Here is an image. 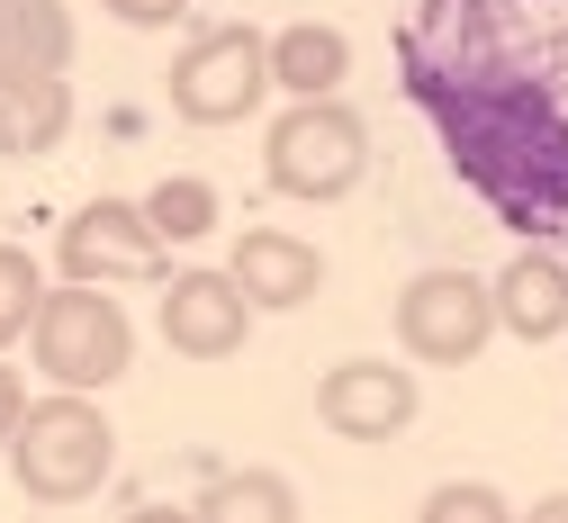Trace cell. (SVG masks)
Masks as SVG:
<instances>
[{"instance_id":"5bb4252c","label":"cell","mask_w":568,"mask_h":523,"mask_svg":"<svg viewBox=\"0 0 568 523\" xmlns=\"http://www.w3.org/2000/svg\"><path fill=\"white\" fill-rule=\"evenodd\" d=\"M190 514L199 523H298V487L280 470H226V479H207V496Z\"/></svg>"},{"instance_id":"30bf717a","label":"cell","mask_w":568,"mask_h":523,"mask_svg":"<svg viewBox=\"0 0 568 523\" xmlns=\"http://www.w3.org/2000/svg\"><path fill=\"white\" fill-rule=\"evenodd\" d=\"M496 325H506L515 343H550V334H568V262H550V253H515L506 271H496Z\"/></svg>"},{"instance_id":"9a60e30c","label":"cell","mask_w":568,"mask_h":523,"mask_svg":"<svg viewBox=\"0 0 568 523\" xmlns=\"http://www.w3.org/2000/svg\"><path fill=\"white\" fill-rule=\"evenodd\" d=\"M145 217H154L163 244H199V235H217V190L190 181V172H172V181L145 199Z\"/></svg>"},{"instance_id":"d6986e66","label":"cell","mask_w":568,"mask_h":523,"mask_svg":"<svg viewBox=\"0 0 568 523\" xmlns=\"http://www.w3.org/2000/svg\"><path fill=\"white\" fill-rule=\"evenodd\" d=\"M28 424V389H19V370L0 361V452H10V433Z\"/></svg>"},{"instance_id":"5b68a950","label":"cell","mask_w":568,"mask_h":523,"mask_svg":"<svg viewBox=\"0 0 568 523\" xmlns=\"http://www.w3.org/2000/svg\"><path fill=\"white\" fill-rule=\"evenodd\" d=\"M487 334H506V325H496V280L443 262V271H415V280L397 289V343H406L415 361L469 370V361L487 352Z\"/></svg>"},{"instance_id":"9c48e42d","label":"cell","mask_w":568,"mask_h":523,"mask_svg":"<svg viewBox=\"0 0 568 523\" xmlns=\"http://www.w3.org/2000/svg\"><path fill=\"white\" fill-rule=\"evenodd\" d=\"M226 271H235V289L262 316H290V308H307V298L325 289V253L307 235H290V227H244Z\"/></svg>"},{"instance_id":"ffe728a7","label":"cell","mask_w":568,"mask_h":523,"mask_svg":"<svg viewBox=\"0 0 568 523\" xmlns=\"http://www.w3.org/2000/svg\"><path fill=\"white\" fill-rule=\"evenodd\" d=\"M126 523H199V514H190V505H135Z\"/></svg>"},{"instance_id":"52a82bcc","label":"cell","mask_w":568,"mask_h":523,"mask_svg":"<svg viewBox=\"0 0 568 523\" xmlns=\"http://www.w3.org/2000/svg\"><path fill=\"white\" fill-rule=\"evenodd\" d=\"M253 334V298L235 289V271H172L163 280V343L181 361H235Z\"/></svg>"},{"instance_id":"ac0fdd59","label":"cell","mask_w":568,"mask_h":523,"mask_svg":"<svg viewBox=\"0 0 568 523\" xmlns=\"http://www.w3.org/2000/svg\"><path fill=\"white\" fill-rule=\"evenodd\" d=\"M190 10V0H109V19H126V28H172Z\"/></svg>"},{"instance_id":"3957f363","label":"cell","mask_w":568,"mask_h":523,"mask_svg":"<svg viewBox=\"0 0 568 523\" xmlns=\"http://www.w3.org/2000/svg\"><path fill=\"white\" fill-rule=\"evenodd\" d=\"M109 461H118V433L91 398L73 389H54L45 406H28V424L10 433V470L37 505H82L109 487Z\"/></svg>"},{"instance_id":"8fae6325","label":"cell","mask_w":568,"mask_h":523,"mask_svg":"<svg viewBox=\"0 0 568 523\" xmlns=\"http://www.w3.org/2000/svg\"><path fill=\"white\" fill-rule=\"evenodd\" d=\"M63 127H73L63 72H0V154H54Z\"/></svg>"},{"instance_id":"4fadbf2b","label":"cell","mask_w":568,"mask_h":523,"mask_svg":"<svg viewBox=\"0 0 568 523\" xmlns=\"http://www.w3.org/2000/svg\"><path fill=\"white\" fill-rule=\"evenodd\" d=\"M73 63V10L63 0H0V72H63Z\"/></svg>"},{"instance_id":"277c9868","label":"cell","mask_w":568,"mask_h":523,"mask_svg":"<svg viewBox=\"0 0 568 523\" xmlns=\"http://www.w3.org/2000/svg\"><path fill=\"white\" fill-rule=\"evenodd\" d=\"M262 91H280V82H271V37L244 28V19L190 37L181 63H172V109H181L190 127H244V118L262 109Z\"/></svg>"},{"instance_id":"44dd1931","label":"cell","mask_w":568,"mask_h":523,"mask_svg":"<svg viewBox=\"0 0 568 523\" xmlns=\"http://www.w3.org/2000/svg\"><path fill=\"white\" fill-rule=\"evenodd\" d=\"M524 523H568V496H541V505H532Z\"/></svg>"},{"instance_id":"6da1fadb","label":"cell","mask_w":568,"mask_h":523,"mask_svg":"<svg viewBox=\"0 0 568 523\" xmlns=\"http://www.w3.org/2000/svg\"><path fill=\"white\" fill-rule=\"evenodd\" d=\"M362 172H371V127H362L352 100H290V109L262 127V181H271L280 199L325 208V199H343Z\"/></svg>"},{"instance_id":"7a4b0ae2","label":"cell","mask_w":568,"mask_h":523,"mask_svg":"<svg viewBox=\"0 0 568 523\" xmlns=\"http://www.w3.org/2000/svg\"><path fill=\"white\" fill-rule=\"evenodd\" d=\"M28 352L45 370V389H73V398H100L126 380V361H135V325L109 289H82V280H63L45 289V308L28 325Z\"/></svg>"},{"instance_id":"e0dca14e","label":"cell","mask_w":568,"mask_h":523,"mask_svg":"<svg viewBox=\"0 0 568 523\" xmlns=\"http://www.w3.org/2000/svg\"><path fill=\"white\" fill-rule=\"evenodd\" d=\"M415 523H524V514H515L506 496H496L487 479H443L434 496L415 505Z\"/></svg>"},{"instance_id":"2e32d148","label":"cell","mask_w":568,"mask_h":523,"mask_svg":"<svg viewBox=\"0 0 568 523\" xmlns=\"http://www.w3.org/2000/svg\"><path fill=\"white\" fill-rule=\"evenodd\" d=\"M37 308H45V271H37V253H28V244H0V352L28 343Z\"/></svg>"},{"instance_id":"7c38bea8","label":"cell","mask_w":568,"mask_h":523,"mask_svg":"<svg viewBox=\"0 0 568 523\" xmlns=\"http://www.w3.org/2000/svg\"><path fill=\"white\" fill-rule=\"evenodd\" d=\"M343 72H352V37L325 19H298L271 37V82L290 100H343Z\"/></svg>"},{"instance_id":"ba28073f","label":"cell","mask_w":568,"mask_h":523,"mask_svg":"<svg viewBox=\"0 0 568 523\" xmlns=\"http://www.w3.org/2000/svg\"><path fill=\"white\" fill-rule=\"evenodd\" d=\"M415 406H424L415 398V370H397V361H334L316 380V415L343 442H397L415 424Z\"/></svg>"},{"instance_id":"8992f818","label":"cell","mask_w":568,"mask_h":523,"mask_svg":"<svg viewBox=\"0 0 568 523\" xmlns=\"http://www.w3.org/2000/svg\"><path fill=\"white\" fill-rule=\"evenodd\" d=\"M54 271L82 280V289H118V280H172V244L154 235L145 199H91L63 217V244Z\"/></svg>"}]
</instances>
